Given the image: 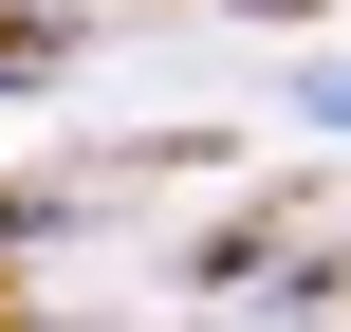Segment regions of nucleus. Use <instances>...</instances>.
Segmentation results:
<instances>
[{"label":"nucleus","mask_w":351,"mask_h":332,"mask_svg":"<svg viewBox=\"0 0 351 332\" xmlns=\"http://www.w3.org/2000/svg\"><path fill=\"white\" fill-rule=\"evenodd\" d=\"M56 55H74V37H56V18H0V92H37V74H56Z\"/></svg>","instance_id":"1"},{"label":"nucleus","mask_w":351,"mask_h":332,"mask_svg":"<svg viewBox=\"0 0 351 332\" xmlns=\"http://www.w3.org/2000/svg\"><path fill=\"white\" fill-rule=\"evenodd\" d=\"M19 240H56V203H19V185H0V259H19Z\"/></svg>","instance_id":"2"},{"label":"nucleus","mask_w":351,"mask_h":332,"mask_svg":"<svg viewBox=\"0 0 351 332\" xmlns=\"http://www.w3.org/2000/svg\"><path fill=\"white\" fill-rule=\"evenodd\" d=\"M296 111H333V129H351V74H315V92H296Z\"/></svg>","instance_id":"3"},{"label":"nucleus","mask_w":351,"mask_h":332,"mask_svg":"<svg viewBox=\"0 0 351 332\" xmlns=\"http://www.w3.org/2000/svg\"><path fill=\"white\" fill-rule=\"evenodd\" d=\"M222 18H315V0H222Z\"/></svg>","instance_id":"4"}]
</instances>
